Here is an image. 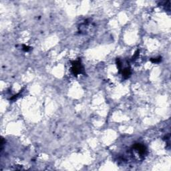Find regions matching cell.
Segmentation results:
<instances>
[{
    "label": "cell",
    "mask_w": 171,
    "mask_h": 171,
    "mask_svg": "<svg viewBox=\"0 0 171 171\" xmlns=\"http://www.w3.org/2000/svg\"><path fill=\"white\" fill-rule=\"evenodd\" d=\"M83 71V68L80 62H75L73 64L72 67V72L74 74H81L82 72Z\"/></svg>",
    "instance_id": "obj_1"
}]
</instances>
